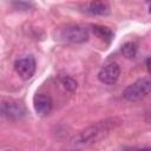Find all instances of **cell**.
<instances>
[{
	"label": "cell",
	"instance_id": "6da1fadb",
	"mask_svg": "<svg viewBox=\"0 0 151 151\" xmlns=\"http://www.w3.org/2000/svg\"><path fill=\"white\" fill-rule=\"evenodd\" d=\"M120 124H122V119L118 117L106 118L104 120L97 122L96 124L84 129L71 142L74 145H90V144L97 143L103 138H105L111 130L116 129Z\"/></svg>",
	"mask_w": 151,
	"mask_h": 151
},
{
	"label": "cell",
	"instance_id": "7a4b0ae2",
	"mask_svg": "<svg viewBox=\"0 0 151 151\" xmlns=\"http://www.w3.org/2000/svg\"><path fill=\"white\" fill-rule=\"evenodd\" d=\"M151 91V80L149 77H144L142 79L136 80L131 85L126 86L123 91L124 99L129 101H139L147 97Z\"/></svg>",
	"mask_w": 151,
	"mask_h": 151
},
{
	"label": "cell",
	"instance_id": "3957f363",
	"mask_svg": "<svg viewBox=\"0 0 151 151\" xmlns=\"http://www.w3.org/2000/svg\"><path fill=\"white\" fill-rule=\"evenodd\" d=\"M58 38L71 44H81L88 39V29L81 25H67L59 29Z\"/></svg>",
	"mask_w": 151,
	"mask_h": 151
},
{
	"label": "cell",
	"instance_id": "277c9868",
	"mask_svg": "<svg viewBox=\"0 0 151 151\" xmlns=\"http://www.w3.org/2000/svg\"><path fill=\"white\" fill-rule=\"evenodd\" d=\"M0 116L11 119L18 120L26 116V107L18 100L6 99L0 101Z\"/></svg>",
	"mask_w": 151,
	"mask_h": 151
},
{
	"label": "cell",
	"instance_id": "5b68a950",
	"mask_svg": "<svg viewBox=\"0 0 151 151\" xmlns=\"http://www.w3.org/2000/svg\"><path fill=\"white\" fill-rule=\"evenodd\" d=\"M35 67H37L35 59L32 55H26V57L19 58L14 63V70H15V72L24 80L29 79L34 74Z\"/></svg>",
	"mask_w": 151,
	"mask_h": 151
},
{
	"label": "cell",
	"instance_id": "8992f818",
	"mask_svg": "<svg viewBox=\"0 0 151 151\" xmlns=\"http://www.w3.org/2000/svg\"><path fill=\"white\" fill-rule=\"evenodd\" d=\"M120 77V67L116 63L105 65L98 73V79L105 85H114Z\"/></svg>",
	"mask_w": 151,
	"mask_h": 151
},
{
	"label": "cell",
	"instance_id": "52a82bcc",
	"mask_svg": "<svg viewBox=\"0 0 151 151\" xmlns=\"http://www.w3.org/2000/svg\"><path fill=\"white\" fill-rule=\"evenodd\" d=\"M33 106L35 112L39 116H47L53 107V101L51 99V97L46 93H37L33 98Z\"/></svg>",
	"mask_w": 151,
	"mask_h": 151
},
{
	"label": "cell",
	"instance_id": "ba28073f",
	"mask_svg": "<svg viewBox=\"0 0 151 151\" xmlns=\"http://www.w3.org/2000/svg\"><path fill=\"white\" fill-rule=\"evenodd\" d=\"M86 12L92 15H106L110 12V7L105 0H92L86 7Z\"/></svg>",
	"mask_w": 151,
	"mask_h": 151
},
{
	"label": "cell",
	"instance_id": "9c48e42d",
	"mask_svg": "<svg viewBox=\"0 0 151 151\" xmlns=\"http://www.w3.org/2000/svg\"><path fill=\"white\" fill-rule=\"evenodd\" d=\"M92 29H93V33H94L97 37H99L100 39H103V40H105V41H107V42H110V41L112 40V38H113L112 31H111L110 28H107V27L94 25V26L92 27Z\"/></svg>",
	"mask_w": 151,
	"mask_h": 151
},
{
	"label": "cell",
	"instance_id": "30bf717a",
	"mask_svg": "<svg viewBox=\"0 0 151 151\" xmlns=\"http://www.w3.org/2000/svg\"><path fill=\"white\" fill-rule=\"evenodd\" d=\"M59 80H60L61 85L64 86V88H65L66 91H68V92H71V93H73V92L77 91L78 84H77V81H76L73 78H71V77H68V76H64V77H60Z\"/></svg>",
	"mask_w": 151,
	"mask_h": 151
},
{
	"label": "cell",
	"instance_id": "8fae6325",
	"mask_svg": "<svg viewBox=\"0 0 151 151\" xmlns=\"http://www.w3.org/2000/svg\"><path fill=\"white\" fill-rule=\"evenodd\" d=\"M122 52L126 58H134L137 54V46L133 42H125L122 47Z\"/></svg>",
	"mask_w": 151,
	"mask_h": 151
},
{
	"label": "cell",
	"instance_id": "7c38bea8",
	"mask_svg": "<svg viewBox=\"0 0 151 151\" xmlns=\"http://www.w3.org/2000/svg\"><path fill=\"white\" fill-rule=\"evenodd\" d=\"M145 1H146V2H149V1H150V0H145Z\"/></svg>",
	"mask_w": 151,
	"mask_h": 151
}]
</instances>
